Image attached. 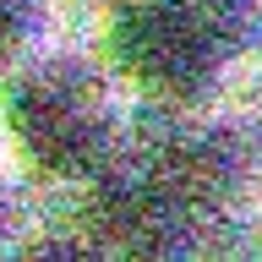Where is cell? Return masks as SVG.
I'll return each instance as SVG.
<instances>
[{
	"label": "cell",
	"instance_id": "6da1fadb",
	"mask_svg": "<svg viewBox=\"0 0 262 262\" xmlns=\"http://www.w3.org/2000/svg\"><path fill=\"white\" fill-rule=\"evenodd\" d=\"M6 142L49 180H93L110 159V110L93 71L49 60L16 82L6 104Z\"/></svg>",
	"mask_w": 262,
	"mask_h": 262
},
{
	"label": "cell",
	"instance_id": "7a4b0ae2",
	"mask_svg": "<svg viewBox=\"0 0 262 262\" xmlns=\"http://www.w3.org/2000/svg\"><path fill=\"white\" fill-rule=\"evenodd\" d=\"M115 71L159 104H196L224 66V28L202 0H137L110 28Z\"/></svg>",
	"mask_w": 262,
	"mask_h": 262
},
{
	"label": "cell",
	"instance_id": "277c9868",
	"mask_svg": "<svg viewBox=\"0 0 262 262\" xmlns=\"http://www.w3.org/2000/svg\"><path fill=\"white\" fill-rule=\"evenodd\" d=\"M38 16H44V0H0V66H11L33 44Z\"/></svg>",
	"mask_w": 262,
	"mask_h": 262
},
{
	"label": "cell",
	"instance_id": "5b68a950",
	"mask_svg": "<svg viewBox=\"0 0 262 262\" xmlns=\"http://www.w3.org/2000/svg\"><path fill=\"white\" fill-rule=\"evenodd\" d=\"M0 159H6V120H0Z\"/></svg>",
	"mask_w": 262,
	"mask_h": 262
},
{
	"label": "cell",
	"instance_id": "3957f363",
	"mask_svg": "<svg viewBox=\"0 0 262 262\" xmlns=\"http://www.w3.org/2000/svg\"><path fill=\"white\" fill-rule=\"evenodd\" d=\"M88 241L98 251H137L153 257L175 241L180 208L164 196V186L153 175H93V196H88Z\"/></svg>",
	"mask_w": 262,
	"mask_h": 262
}]
</instances>
